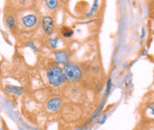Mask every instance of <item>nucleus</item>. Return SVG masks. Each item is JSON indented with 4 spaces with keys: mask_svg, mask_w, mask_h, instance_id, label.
I'll return each instance as SVG.
<instances>
[{
    "mask_svg": "<svg viewBox=\"0 0 154 130\" xmlns=\"http://www.w3.org/2000/svg\"><path fill=\"white\" fill-rule=\"evenodd\" d=\"M47 78L49 83L53 87H60L66 81L63 70L58 65H54L49 68L47 72Z\"/></svg>",
    "mask_w": 154,
    "mask_h": 130,
    "instance_id": "1",
    "label": "nucleus"
},
{
    "mask_svg": "<svg viewBox=\"0 0 154 130\" xmlns=\"http://www.w3.org/2000/svg\"><path fill=\"white\" fill-rule=\"evenodd\" d=\"M63 73L66 78V81L69 82H75L82 78V70L81 68L73 62H67L64 65Z\"/></svg>",
    "mask_w": 154,
    "mask_h": 130,
    "instance_id": "2",
    "label": "nucleus"
},
{
    "mask_svg": "<svg viewBox=\"0 0 154 130\" xmlns=\"http://www.w3.org/2000/svg\"><path fill=\"white\" fill-rule=\"evenodd\" d=\"M42 24H43V29H44V31L45 33L50 35H51L53 31H54V22H53V20L51 16H45L43 18V21H42Z\"/></svg>",
    "mask_w": 154,
    "mask_h": 130,
    "instance_id": "3",
    "label": "nucleus"
},
{
    "mask_svg": "<svg viewBox=\"0 0 154 130\" xmlns=\"http://www.w3.org/2000/svg\"><path fill=\"white\" fill-rule=\"evenodd\" d=\"M62 99L60 98H53L50 99L46 104V107L48 110L51 112L58 111L62 105Z\"/></svg>",
    "mask_w": 154,
    "mask_h": 130,
    "instance_id": "4",
    "label": "nucleus"
},
{
    "mask_svg": "<svg viewBox=\"0 0 154 130\" xmlns=\"http://www.w3.org/2000/svg\"><path fill=\"white\" fill-rule=\"evenodd\" d=\"M21 21H22V24L24 25V27L30 29L37 24V17L35 14H28L21 19Z\"/></svg>",
    "mask_w": 154,
    "mask_h": 130,
    "instance_id": "5",
    "label": "nucleus"
},
{
    "mask_svg": "<svg viewBox=\"0 0 154 130\" xmlns=\"http://www.w3.org/2000/svg\"><path fill=\"white\" fill-rule=\"evenodd\" d=\"M55 61L58 64L66 65L68 62V54L64 50H58L54 53Z\"/></svg>",
    "mask_w": 154,
    "mask_h": 130,
    "instance_id": "6",
    "label": "nucleus"
},
{
    "mask_svg": "<svg viewBox=\"0 0 154 130\" xmlns=\"http://www.w3.org/2000/svg\"><path fill=\"white\" fill-rule=\"evenodd\" d=\"M23 88L21 87H17V86H13V85H7L5 86V91L11 94H14L20 96L23 93Z\"/></svg>",
    "mask_w": 154,
    "mask_h": 130,
    "instance_id": "7",
    "label": "nucleus"
},
{
    "mask_svg": "<svg viewBox=\"0 0 154 130\" xmlns=\"http://www.w3.org/2000/svg\"><path fill=\"white\" fill-rule=\"evenodd\" d=\"M5 24L10 29H14L16 28V20L15 17L13 15H7L5 18Z\"/></svg>",
    "mask_w": 154,
    "mask_h": 130,
    "instance_id": "8",
    "label": "nucleus"
},
{
    "mask_svg": "<svg viewBox=\"0 0 154 130\" xmlns=\"http://www.w3.org/2000/svg\"><path fill=\"white\" fill-rule=\"evenodd\" d=\"M60 33H61V35L64 36V37H66V38H69V37H71V36L73 35L74 31H73V29H70L69 27L63 26L61 29H60Z\"/></svg>",
    "mask_w": 154,
    "mask_h": 130,
    "instance_id": "9",
    "label": "nucleus"
},
{
    "mask_svg": "<svg viewBox=\"0 0 154 130\" xmlns=\"http://www.w3.org/2000/svg\"><path fill=\"white\" fill-rule=\"evenodd\" d=\"M60 41V38L59 37H55V38H51L50 41H49V44H50V46L52 48V49H56L58 47V43Z\"/></svg>",
    "mask_w": 154,
    "mask_h": 130,
    "instance_id": "10",
    "label": "nucleus"
},
{
    "mask_svg": "<svg viewBox=\"0 0 154 130\" xmlns=\"http://www.w3.org/2000/svg\"><path fill=\"white\" fill-rule=\"evenodd\" d=\"M47 5L50 9L51 10H55L58 6V1H54V0H47L46 1Z\"/></svg>",
    "mask_w": 154,
    "mask_h": 130,
    "instance_id": "11",
    "label": "nucleus"
},
{
    "mask_svg": "<svg viewBox=\"0 0 154 130\" xmlns=\"http://www.w3.org/2000/svg\"><path fill=\"white\" fill-rule=\"evenodd\" d=\"M97 8H98V5H97V1H95L94 2V5H93V7L92 9H91V11L87 14V16H91V15H93L95 13H96V11L97 10Z\"/></svg>",
    "mask_w": 154,
    "mask_h": 130,
    "instance_id": "12",
    "label": "nucleus"
},
{
    "mask_svg": "<svg viewBox=\"0 0 154 130\" xmlns=\"http://www.w3.org/2000/svg\"><path fill=\"white\" fill-rule=\"evenodd\" d=\"M148 110H149V112L151 113L152 115H154V104H151L148 106Z\"/></svg>",
    "mask_w": 154,
    "mask_h": 130,
    "instance_id": "13",
    "label": "nucleus"
},
{
    "mask_svg": "<svg viewBox=\"0 0 154 130\" xmlns=\"http://www.w3.org/2000/svg\"><path fill=\"white\" fill-rule=\"evenodd\" d=\"M111 85H112V82H111V79H109L107 81V86H106V94H108L111 90Z\"/></svg>",
    "mask_w": 154,
    "mask_h": 130,
    "instance_id": "14",
    "label": "nucleus"
},
{
    "mask_svg": "<svg viewBox=\"0 0 154 130\" xmlns=\"http://www.w3.org/2000/svg\"><path fill=\"white\" fill-rule=\"evenodd\" d=\"M106 114H104V115L101 117V119H99V121H98V122H99L100 124H103V123L106 121Z\"/></svg>",
    "mask_w": 154,
    "mask_h": 130,
    "instance_id": "15",
    "label": "nucleus"
},
{
    "mask_svg": "<svg viewBox=\"0 0 154 130\" xmlns=\"http://www.w3.org/2000/svg\"><path fill=\"white\" fill-rule=\"evenodd\" d=\"M144 36V29H143V33H142V36H141V39H143Z\"/></svg>",
    "mask_w": 154,
    "mask_h": 130,
    "instance_id": "16",
    "label": "nucleus"
},
{
    "mask_svg": "<svg viewBox=\"0 0 154 130\" xmlns=\"http://www.w3.org/2000/svg\"><path fill=\"white\" fill-rule=\"evenodd\" d=\"M153 15H154V13H153Z\"/></svg>",
    "mask_w": 154,
    "mask_h": 130,
    "instance_id": "17",
    "label": "nucleus"
}]
</instances>
